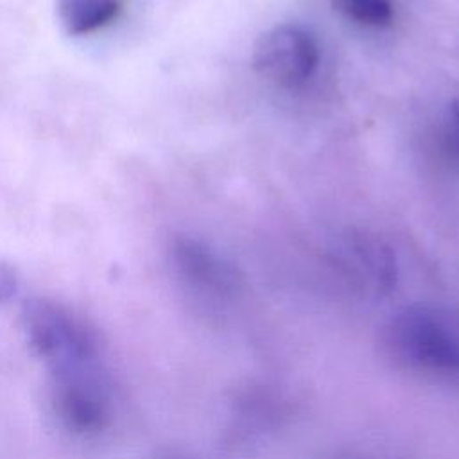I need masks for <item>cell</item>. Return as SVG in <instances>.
<instances>
[{
	"label": "cell",
	"mask_w": 459,
	"mask_h": 459,
	"mask_svg": "<svg viewBox=\"0 0 459 459\" xmlns=\"http://www.w3.org/2000/svg\"><path fill=\"white\" fill-rule=\"evenodd\" d=\"M22 319L32 350L47 362L50 373L102 360L97 328L74 308L34 298L25 301Z\"/></svg>",
	"instance_id": "6da1fadb"
},
{
	"label": "cell",
	"mask_w": 459,
	"mask_h": 459,
	"mask_svg": "<svg viewBox=\"0 0 459 459\" xmlns=\"http://www.w3.org/2000/svg\"><path fill=\"white\" fill-rule=\"evenodd\" d=\"M317 38L299 23H281L265 30L253 47V68L280 86H299L319 65Z\"/></svg>",
	"instance_id": "7a4b0ae2"
},
{
	"label": "cell",
	"mask_w": 459,
	"mask_h": 459,
	"mask_svg": "<svg viewBox=\"0 0 459 459\" xmlns=\"http://www.w3.org/2000/svg\"><path fill=\"white\" fill-rule=\"evenodd\" d=\"M172 265L190 290H219L228 285V269L201 242L176 237L170 246Z\"/></svg>",
	"instance_id": "3957f363"
},
{
	"label": "cell",
	"mask_w": 459,
	"mask_h": 459,
	"mask_svg": "<svg viewBox=\"0 0 459 459\" xmlns=\"http://www.w3.org/2000/svg\"><path fill=\"white\" fill-rule=\"evenodd\" d=\"M126 0H57V18L72 36H88L111 25Z\"/></svg>",
	"instance_id": "277c9868"
},
{
	"label": "cell",
	"mask_w": 459,
	"mask_h": 459,
	"mask_svg": "<svg viewBox=\"0 0 459 459\" xmlns=\"http://www.w3.org/2000/svg\"><path fill=\"white\" fill-rule=\"evenodd\" d=\"M348 20L364 27H385L393 20V0H332Z\"/></svg>",
	"instance_id": "5b68a950"
},
{
	"label": "cell",
	"mask_w": 459,
	"mask_h": 459,
	"mask_svg": "<svg viewBox=\"0 0 459 459\" xmlns=\"http://www.w3.org/2000/svg\"><path fill=\"white\" fill-rule=\"evenodd\" d=\"M18 289V278L11 265L0 262V301L9 299Z\"/></svg>",
	"instance_id": "8992f818"
},
{
	"label": "cell",
	"mask_w": 459,
	"mask_h": 459,
	"mask_svg": "<svg viewBox=\"0 0 459 459\" xmlns=\"http://www.w3.org/2000/svg\"><path fill=\"white\" fill-rule=\"evenodd\" d=\"M452 113H454V118H455L457 129H459V99L454 100V104H452Z\"/></svg>",
	"instance_id": "52a82bcc"
}]
</instances>
